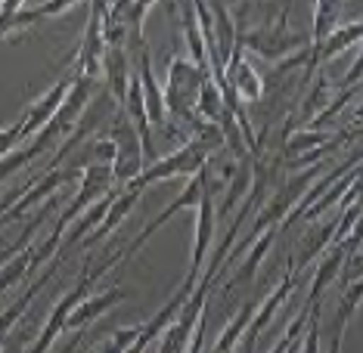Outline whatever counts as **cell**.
<instances>
[{"mask_svg": "<svg viewBox=\"0 0 363 353\" xmlns=\"http://www.w3.org/2000/svg\"><path fill=\"white\" fill-rule=\"evenodd\" d=\"M363 37V22H348V25H335L329 35L320 40L317 47L308 44V65H304V75H313V69H320V65L333 62L338 53L351 50V47H357Z\"/></svg>", "mask_w": 363, "mask_h": 353, "instance_id": "8", "label": "cell"}, {"mask_svg": "<svg viewBox=\"0 0 363 353\" xmlns=\"http://www.w3.org/2000/svg\"><path fill=\"white\" fill-rule=\"evenodd\" d=\"M227 190H224V204H220V217H230L236 211V204L249 195V186H252V155H245V158L236 161L233 174L227 177Z\"/></svg>", "mask_w": 363, "mask_h": 353, "instance_id": "18", "label": "cell"}, {"mask_svg": "<svg viewBox=\"0 0 363 353\" xmlns=\"http://www.w3.org/2000/svg\"><path fill=\"white\" fill-rule=\"evenodd\" d=\"M354 239H360V233H354L351 239H348V245H329V254H326L323 260H320L317 279H313L311 294H308V301H304V303H320L323 291L335 282V276L342 273V267H345V254H348V248H351V242H354Z\"/></svg>", "mask_w": 363, "mask_h": 353, "instance_id": "16", "label": "cell"}, {"mask_svg": "<svg viewBox=\"0 0 363 353\" xmlns=\"http://www.w3.org/2000/svg\"><path fill=\"white\" fill-rule=\"evenodd\" d=\"M338 220V217H335ZM335 220H329V224H317L311 226L308 233H304V239L298 242V254H295V264L289 267V273L298 279V273H304L313 260H317L320 251L329 248V242H333V233H335Z\"/></svg>", "mask_w": 363, "mask_h": 353, "instance_id": "15", "label": "cell"}, {"mask_svg": "<svg viewBox=\"0 0 363 353\" xmlns=\"http://www.w3.org/2000/svg\"><path fill=\"white\" fill-rule=\"evenodd\" d=\"M277 233H279V229H264L261 236H255V239L249 242V248L242 251V254H245V257H242V264H239V267H236V273L227 279L224 291L236 289V285H242V282H249L252 276H258V270H261V264H264V257H267V251L274 248Z\"/></svg>", "mask_w": 363, "mask_h": 353, "instance_id": "13", "label": "cell"}, {"mask_svg": "<svg viewBox=\"0 0 363 353\" xmlns=\"http://www.w3.org/2000/svg\"><path fill=\"white\" fill-rule=\"evenodd\" d=\"M342 338H345V332H333V338H329V350H326V353H342Z\"/></svg>", "mask_w": 363, "mask_h": 353, "instance_id": "34", "label": "cell"}, {"mask_svg": "<svg viewBox=\"0 0 363 353\" xmlns=\"http://www.w3.org/2000/svg\"><path fill=\"white\" fill-rule=\"evenodd\" d=\"M22 139H26V125H22V118L10 127H0V158H4L6 152H13Z\"/></svg>", "mask_w": 363, "mask_h": 353, "instance_id": "31", "label": "cell"}, {"mask_svg": "<svg viewBox=\"0 0 363 353\" xmlns=\"http://www.w3.org/2000/svg\"><path fill=\"white\" fill-rule=\"evenodd\" d=\"M357 180H360V164H357V168H351L348 174H342V177L335 180V183H329L326 190H323V195H320V199L313 202L311 208L301 214V220H308V224H313V220H320V217H323L326 211L335 204V199H342V195L348 192V186H351V183H357Z\"/></svg>", "mask_w": 363, "mask_h": 353, "instance_id": "20", "label": "cell"}, {"mask_svg": "<svg viewBox=\"0 0 363 353\" xmlns=\"http://www.w3.org/2000/svg\"><path fill=\"white\" fill-rule=\"evenodd\" d=\"M351 84H360V59H354V65H351V71H348V78H345L342 87H351Z\"/></svg>", "mask_w": 363, "mask_h": 353, "instance_id": "33", "label": "cell"}, {"mask_svg": "<svg viewBox=\"0 0 363 353\" xmlns=\"http://www.w3.org/2000/svg\"><path fill=\"white\" fill-rule=\"evenodd\" d=\"M47 149H50V146H47L44 139H40V137L35 134V137H31V143H28V146H22V149L6 152L4 158H0V183H4L6 177L19 174V170L26 168V164H31V161H35L40 152H47Z\"/></svg>", "mask_w": 363, "mask_h": 353, "instance_id": "21", "label": "cell"}, {"mask_svg": "<svg viewBox=\"0 0 363 353\" xmlns=\"http://www.w3.org/2000/svg\"><path fill=\"white\" fill-rule=\"evenodd\" d=\"M100 71H103V78H106V90H109L112 100L121 105V100H125V93H128V81H130L125 47H106Z\"/></svg>", "mask_w": 363, "mask_h": 353, "instance_id": "17", "label": "cell"}, {"mask_svg": "<svg viewBox=\"0 0 363 353\" xmlns=\"http://www.w3.org/2000/svg\"><path fill=\"white\" fill-rule=\"evenodd\" d=\"M109 139L115 143V158H112V180L115 186H128L134 177L143 174L146 168V155H143V143H140V134L130 125V118L118 109V115H112L109 121Z\"/></svg>", "mask_w": 363, "mask_h": 353, "instance_id": "5", "label": "cell"}, {"mask_svg": "<svg viewBox=\"0 0 363 353\" xmlns=\"http://www.w3.org/2000/svg\"><path fill=\"white\" fill-rule=\"evenodd\" d=\"M196 112H199L202 121H208V125H218L220 112H224V100H220V90L214 84L211 78L202 81L199 87V100H196Z\"/></svg>", "mask_w": 363, "mask_h": 353, "instance_id": "23", "label": "cell"}, {"mask_svg": "<svg viewBox=\"0 0 363 353\" xmlns=\"http://www.w3.org/2000/svg\"><path fill=\"white\" fill-rule=\"evenodd\" d=\"M164 109H168V118L174 121H184V125L193 127V134H199V130L208 125V121L199 118V112H196V100H199V87L202 81L208 78V71H202L196 62H189L186 56L174 53L168 62V71H164Z\"/></svg>", "mask_w": 363, "mask_h": 353, "instance_id": "1", "label": "cell"}, {"mask_svg": "<svg viewBox=\"0 0 363 353\" xmlns=\"http://www.w3.org/2000/svg\"><path fill=\"white\" fill-rule=\"evenodd\" d=\"M335 137L338 134H333V130H326V127H320V130H313V127H295V134H286V146H283L286 164L295 161V158H301V155H308L311 149H320V146L333 143Z\"/></svg>", "mask_w": 363, "mask_h": 353, "instance_id": "19", "label": "cell"}, {"mask_svg": "<svg viewBox=\"0 0 363 353\" xmlns=\"http://www.w3.org/2000/svg\"><path fill=\"white\" fill-rule=\"evenodd\" d=\"M75 4H81V0H47V4L40 6V16H44V19H50V16H60L65 10H72Z\"/></svg>", "mask_w": 363, "mask_h": 353, "instance_id": "32", "label": "cell"}, {"mask_svg": "<svg viewBox=\"0 0 363 353\" xmlns=\"http://www.w3.org/2000/svg\"><path fill=\"white\" fill-rule=\"evenodd\" d=\"M258 303H261V301H249L233 319H230V325L224 328V332H220V338H218V344H214L211 353H233V350H236V344H239V338H242V332H245V325H249L252 313L258 310Z\"/></svg>", "mask_w": 363, "mask_h": 353, "instance_id": "22", "label": "cell"}, {"mask_svg": "<svg viewBox=\"0 0 363 353\" xmlns=\"http://www.w3.org/2000/svg\"><path fill=\"white\" fill-rule=\"evenodd\" d=\"M199 195H202V170H199V174H196V177H189V180H186V186H184V192H180L177 199H174V202L168 204V208L162 211V214H155V217L150 220V226H146L143 233H140L137 239L128 245V248H125V260H128L130 254H134V251L140 248V245H146V242H150L152 236L159 233V229H162L164 224H168V220L174 217V214H180V211H186V208H196V204H199Z\"/></svg>", "mask_w": 363, "mask_h": 353, "instance_id": "9", "label": "cell"}, {"mask_svg": "<svg viewBox=\"0 0 363 353\" xmlns=\"http://www.w3.org/2000/svg\"><path fill=\"white\" fill-rule=\"evenodd\" d=\"M87 164H112L115 158V143L109 137H100V139H94V143L87 146ZM84 164V168H87Z\"/></svg>", "mask_w": 363, "mask_h": 353, "instance_id": "30", "label": "cell"}, {"mask_svg": "<svg viewBox=\"0 0 363 353\" xmlns=\"http://www.w3.org/2000/svg\"><path fill=\"white\" fill-rule=\"evenodd\" d=\"M106 4L109 0H94V10L87 16V28L81 37L78 56H75V69L84 78H100V65H103V53H106V37H103V16H106Z\"/></svg>", "mask_w": 363, "mask_h": 353, "instance_id": "6", "label": "cell"}, {"mask_svg": "<svg viewBox=\"0 0 363 353\" xmlns=\"http://www.w3.org/2000/svg\"><path fill=\"white\" fill-rule=\"evenodd\" d=\"M128 298V289H109L103 294H87L84 301H78V307L65 316V332H84L87 325H94L100 316H106L112 307H118Z\"/></svg>", "mask_w": 363, "mask_h": 353, "instance_id": "12", "label": "cell"}, {"mask_svg": "<svg viewBox=\"0 0 363 353\" xmlns=\"http://www.w3.org/2000/svg\"><path fill=\"white\" fill-rule=\"evenodd\" d=\"M301 353H323L320 350V303L311 307L308 325H304V338H301Z\"/></svg>", "mask_w": 363, "mask_h": 353, "instance_id": "29", "label": "cell"}, {"mask_svg": "<svg viewBox=\"0 0 363 353\" xmlns=\"http://www.w3.org/2000/svg\"><path fill=\"white\" fill-rule=\"evenodd\" d=\"M211 152L205 149V146L199 143V139H186L184 146H180L177 152H171L168 158H155L150 168H143V174L134 177L128 186H134V190H150L152 183H162V180H174V177H196L199 170L208 164Z\"/></svg>", "mask_w": 363, "mask_h": 353, "instance_id": "4", "label": "cell"}, {"mask_svg": "<svg viewBox=\"0 0 363 353\" xmlns=\"http://www.w3.org/2000/svg\"><path fill=\"white\" fill-rule=\"evenodd\" d=\"M40 19H44L40 10H28V6H26V10H19V13H13V16H0V44H4L6 37L19 35V31L35 28Z\"/></svg>", "mask_w": 363, "mask_h": 353, "instance_id": "25", "label": "cell"}, {"mask_svg": "<svg viewBox=\"0 0 363 353\" xmlns=\"http://www.w3.org/2000/svg\"><path fill=\"white\" fill-rule=\"evenodd\" d=\"M236 40H239L242 50L261 56V59H267V62H279V59H286V56L298 53V50H304V47L311 44L308 35H298V31L289 28V13L286 10H279L277 19L270 22V25H258L252 31H245L242 25H239V37Z\"/></svg>", "mask_w": 363, "mask_h": 353, "instance_id": "2", "label": "cell"}, {"mask_svg": "<svg viewBox=\"0 0 363 353\" xmlns=\"http://www.w3.org/2000/svg\"><path fill=\"white\" fill-rule=\"evenodd\" d=\"M72 81H75V65H72V71H69V75L56 78V84H53L50 90H47L44 96H38V100L28 105L26 115H22V125H26V137H35L38 130L44 127L50 118H53L56 109H60L62 100H65V93H69Z\"/></svg>", "mask_w": 363, "mask_h": 353, "instance_id": "11", "label": "cell"}, {"mask_svg": "<svg viewBox=\"0 0 363 353\" xmlns=\"http://www.w3.org/2000/svg\"><path fill=\"white\" fill-rule=\"evenodd\" d=\"M137 199H140V190H134V186H121V190L115 192V199L109 202V208H106V214H103V220H100V226H96L94 233H90L81 245H94V242L106 239L109 233H115V229L121 226V220H125L130 211H134Z\"/></svg>", "mask_w": 363, "mask_h": 353, "instance_id": "14", "label": "cell"}, {"mask_svg": "<svg viewBox=\"0 0 363 353\" xmlns=\"http://www.w3.org/2000/svg\"><path fill=\"white\" fill-rule=\"evenodd\" d=\"M28 264H31V248L19 251L16 257H10L4 267H0V298H4L13 285H19L22 279L28 276Z\"/></svg>", "mask_w": 363, "mask_h": 353, "instance_id": "24", "label": "cell"}, {"mask_svg": "<svg viewBox=\"0 0 363 353\" xmlns=\"http://www.w3.org/2000/svg\"><path fill=\"white\" fill-rule=\"evenodd\" d=\"M115 190V180H112V168L109 164H87L84 170H81V186L75 192V199H72V204L62 211V220L65 224H72L81 211L90 208L96 199H103V195H109Z\"/></svg>", "mask_w": 363, "mask_h": 353, "instance_id": "7", "label": "cell"}, {"mask_svg": "<svg viewBox=\"0 0 363 353\" xmlns=\"http://www.w3.org/2000/svg\"><path fill=\"white\" fill-rule=\"evenodd\" d=\"M140 335V325H130V328H118V332L109 335V341L100 344L94 353H125L130 347V341H134Z\"/></svg>", "mask_w": 363, "mask_h": 353, "instance_id": "28", "label": "cell"}, {"mask_svg": "<svg viewBox=\"0 0 363 353\" xmlns=\"http://www.w3.org/2000/svg\"><path fill=\"white\" fill-rule=\"evenodd\" d=\"M357 307H360V279H354L342 294V307H338V313L333 319V332H345V328H348V319L354 316Z\"/></svg>", "mask_w": 363, "mask_h": 353, "instance_id": "26", "label": "cell"}, {"mask_svg": "<svg viewBox=\"0 0 363 353\" xmlns=\"http://www.w3.org/2000/svg\"><path fill=\"white\" fill-rule=\"evenodd\" d=\"M13 202V199H10ZM10 202H0V211H6V208H10Z\"/></svg>", "mask_w": 363, "mask_h": 353, "instance_id": "35", "label": "cell"}, {"mask_svg": "<svg viewBox=\"0 0 363 353\" xmlns=\"http://www.w3.org/2000/svg\"><path fill=\"white\" fill-rule=\"evenodd\" d=\"M295 282H298V279H295L292 273H286V276H283V282H279L277 289L267 294V301L258 303V310H255V313H252L249 325H245L242 338H239V341H242V350H245V353H255V344H258V335H261L264 328L270 325V319H274V313H277L279 307H283V301L289 298V291L295 289Z\"/></svg>", "mask_w": 363, "mask_h": 353, "instance_id": "10", "label": "cell"}, {"mask_svg": "<svg viewBox=\"0 0 363 353\" xmlns=\"http://www.w3.org/2000/svg\"><path fill=\"white\" fill-rule=\"evenodd\" d=\"M214 177H211V168L205 164L202 168V195H199V204H196V236H193V257H189V270H186V279H184V289L186 294H193L196 282L202 276V267H205V257H208L211 245H214Z\"/></svg>", "mask_w": 363, "mask_h": 353, "instance_id": "3", "label": "cell"}, {"mask_svg": "<svg viewBox=\"0 0 363 353\" xmlns=\"http://www.w3.org/2000/svg\"><path fill=\"white\" fill-rule=\"evenodd\" d=\"M311 307H313V303H304V307H301V313H298V316H295V319H292V323H289V328H286V335H283V338H279V341H277V344H274V347H270L267 353H289V347H292V344H295V341H298V338H301L304 325H308Z\"/></svg>", "mask_w": 363, "mask_h": 353, "instance_id": "27", "label": "cell"}, {"mask_svg": "<svg viewBox=\"0 0 363 353\" xmlns=\"http://www.w3.org/2000/svg\"><path fill=\"white\" fill-rule=\"evenodd\" d=\"M0 353H4V341H0Z\"/></svg>", "mask_w": 363, "mask_h": 353, "instance_id": "36", "label": "cell"}]
</instances>
